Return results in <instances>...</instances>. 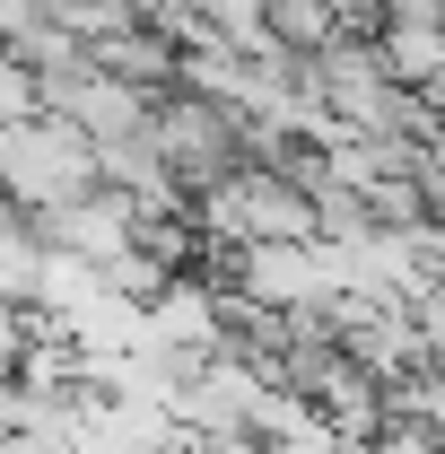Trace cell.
Masks as SVG:
<instances>
[{
    "label": "cell",
    "mask_w": 445,
    "mask_h": 454,
    "mask_svg": "<svg viewBox=\"0 0 445 454\" xmlns=\"http://www.w3.org/2000/svg\"><path fill=\"white\" fill-rule=\"evenodd\" d=\"M27 227H35V245H44V254H79V262H97V271H105L113 254H131L140 201H131V192H113V184H88L79 201L27 210Z\"/></svg>",
    "instance_id": "3"
},
{
    "label": "cell",
    "mask_w": 445,
    "mask_h": 454,
    "mask_svg": "<svg viewBox=\"0 0 445 454\" xmlns=\"http://www.w3.org/2000/svg\"><path fill=\"white\" fill-rule=\"evenodd\" d=\"M262 27H271L279 53H324V44L340 35L332 0H262Z\"/></svg>",
    "instance_id": "8"
},
{
    "label": "cell",
    "mask_w": 445,
    "mask_h": 454,
    "mask_svg": "<svg viewBox=\"0 0 445 454\" xmlns=\"http://www.w3.org/2000/svg\"><path fill=\"white\" fill-rule=\"evenodd\" d=\"M428 367H437V376H445V324H437V333H428Z\"/></svg>",
    "instance_id": "14"
},
{
    "label": "cell",
    "mask_w": 445,
    "mask_h": 454,
    "mask_svg": "<svg viewBox=\"0 0 445 454\" xmlns=\"http://www.w3.org/2000/svg\"><path fill=\"white\" fill-rule=\"evenodd\" d=\"M149 140H158V158L175 167L183 201L245 167V114L219 106V97H201V88H158L149 97Z\"/></svg>",
    "instance_id": "2"
},
{
    "label": "cell",
    "mask_w": 445,
    "mask_h": 454,
    "mask_svg": "<svg viewBox=\"0 0 445 454\" xmlns=\"http://www.w3.org/2000/svg\"><path fill=\"white\" fill-rule=\"evenodd\" d=\"M183 454H271L254 428H183Z\"/></svg>",
    "instance_id": "11"
},
{
    "label": "cell",
    "mask_w": 445,
    "mask_h": 454,
    "mask_svg": "<svg viewBox=\"0 0 445 454\" xmlns=\"http://www.w3.org/2000/svg\"><path fill=\"white\" fill-rule=\"evenodd\" d=\"M376 61L393 70V88H428L445 70V18H385L376 27Z\"/></svg>",
    "instance_id": "7"
},
{
    "label": "cell",
    "mask_w": 445,
    "mask_h": 454,
    "mask_svg": "<svg viewBox=\"0 0 445 454\" xmlns=\"http://www.w3.org/2000/svg\"><path fill=\"white\" fill-rule=\"evenodd\" d=\"M419 97H428V114H437V122H445V70H437V79H428V88H419Z\"/></svg>",
    "instance_id": "13"
},
{
    "label": "cell",
    "mask_w": 445,
    "mask_h": 454,
    "mask_svg": "<svg viewBox=\"0 0 445 454\" xmlns=\"http://www.w3.org/2000/svg\"><path fill=\"white\" fill-rule=\"evenodd\" d=\"M88 184H97V140L70 114L0 122V201L9 210H53V201H79Z\"/></svg>",
    "instance_id": "1"
},
{
    "label": "cell",
    "mask_w": 445,
    "mask_h": 454,
    "mask_svg": "<svg viewBox=\"0 0 445 454\" xmlns=\"http://www.w3.org/2000/svg\"><path fill=\"white\" fill-rule=\"evenodd\" d=\"M140 324L149 349H167L175 367H201L210 349H227V315H219V280L210 271H167L158 297H140Z\"/></svg>",
    "instance_id": "4"
},
{
    "label": "cell",
    "mask_w": 445,
    "mask_h": 454,
    "mask_svg": "<svg viewBox=\"0 0 445 454\" xmlns=\"http://www.w3.org/2000/svg\"><path fill=\"white\" fill-rule=\"evenodd\" d=\"M44 106V88H35V70L18 53H0V122H27V114Z\"/></svg>",
    "instance_id": "10"
},
{
    "label": "cell",
    "mask_w": 445,
    "mask_h": 454,
    "mask_svg": "<svg viewBox=\"0 0 445 454\" xmlns=\"http://www.w3.org/2000/svg\"><path fill=\"white\" fill-rule=\"evenodd\" d=\"M367 454H445V437L428 419H410V411H385V428L367 437Z\"/></svg>",
    "instance_id": "9"
},
{
    "label": "cell",
    "mask_w": 445,
    "mask_h": 454,
    "mask_svg": "<svg viewBox=\"0 0 445 454\" xmlns=\"http://www.w3.org/2000/svg\"><path fill=\"white\" fill-rule=\"evenodd\" d=\"M88 61H97V70H113V79H131L140 97L175 88V35H158L149 18H131V27L97 35V44H88Z\"/></svg>",
    "instance_id": "6"
},
{
    "label": "cell",
    "mask_w": 445,
    "mask_h": 454,
    "mask_svg": "<svg viewBox=\"0 0 445 454\" xmlns=\"http://www.w3.org/2000/svg\"><path fill=\"white\" fill-rule=\"evenodd\" d=\"M18 349H27V306H18V297H0V376L18 367Z\"/></svg>",
    "instance_id": "12"
},
{
    "label": "cell",
    "mask_w": 445,
    "mask_h": 454,
    "mask_svg": "<svg viewBox=\"0 0 445 454\" xmlns=\"http://www.w3.org/2000/svg\"><path fill=\"white\" fill-rule=\"evenodd\" d=\"M97 184L131 192L140 210H192V201H183V184H175V167L158 158V140H149V122H140V131L97 140Z\"/></svg>",
    "instance_id": "5"
}]
</instances>
